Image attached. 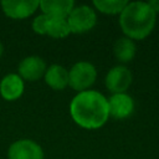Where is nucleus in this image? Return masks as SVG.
I'll list each match as a JSON object with an SVG mask.
<instances>
[{
    "label": "nucleus",
    "mask_w": 159,
    "mask_h": 159,
    "mask_svg": "<svg viewBox=\"0 0 159 159\" xmlns=\"http://www.w3.org/2000/svg\"><path fill=\"white\" fill-rule=\"evenodd\" d=\"M42 14L50 17H66L75 7V2L72 0H42L40 1V6Z\"/></svg>",
    "instance_id": "11"
},
{
    "label": "nucleus",
    "mask_w": 159,
    "mask_h": 159,
    "mask_svg": "<svg viewBox=\"0 0 159 159\" xmlns=\"http://www.w3.org/2000/svg\"><path fill=\"white\" fill-rule=\"evenodd\" d=\"M24 80L16 73L6 75L0 82V94L6 101H15L24 93Z\"/></svg>",
    "instance_id": "10"
},
{
    "label": "nucleus",
    "mask_w": 159,
    "mask_h": 159,
    "mask_svg": "<svg viewBox=\"0 0 159 159\" xmlns=\"http://www.w3.org/2000/svg\"><path fill=\"white\" fill-rule=\"evenodd\" d=\"M46 72V63L40 56H27L19 63V76L26 81H37Z\"/></svg>",
    "instance_id": "9"
},
{
    "label": "nucleus",
    "mask_w": 159,
    "mask_h": 159,
    "mask_svg": "<svg viewBox=\"0 0 159 159\" xmlns=\"http://www.w3.org/2000/svg\"><path fill=\"white\" fill-rule=\"evenodd\" d=\"M107 102L109 117H113L114 119H125L134 111V101L127 93L112 94Z\"/></svg>",
    "instance_id": "8"
},
{
    "label": "nucleus",
    "mask_w": 159,
    "mask_h": 159,
    "mask_svg": "<svg viewBox=\"0 0 159 159\" xmlns=\"http://www.w3.org/2000/svg\"><path fill=\"white\" fill-rule=\"evenodd\" d=\"M97 78L96 67L87 61L76 62L68 71V86L77 92L87 91Z\"/></svg>",
    "instance_id": "3"
},
{
    "label": "nucleus",
    "mask_w": 159,
    "mask_h": 159,
    "mask_svg": "<svg viewBox=\"0 0 159 159\" xmlns=\"http://www.w3.org/2000/svg\"><path fill=\"white\" fill-rule=\"evenodd\" d=\"M148 5L154 10L155 14L159 12V0H150V1L148 2Z\"/></svg>",
    "instance_id": "17"
},
{
    "label": "nucleus",
    "mask_w": 159,
    "mask_h": 159,
    "mask_svg": "<svg viewBox=\"0 0 159 159\" xmlns=\"http://www.w3.org/2000/svg\"><path fill=\"white\" fill-rule=\"evenodd\" d=\"M2 52H4V46H2V43L0 42V57H1V55H2Z\"/></svg>",
    "instance_id": "18"
},
{
    "label": "nucleus",
    "mask_w": 159,
    "mask_h": 159,
    "mask_svg": "<svg viewBox=\"0 0 159 159\" xmlns=\"http://www.w3.org/2000/svg\"><path fill=\"white\" fill-rule=\"evenodd\" d=\"M70 113L75 123L84 129H98L108 120L107 98L93 89L78 92L70 103Z\"/></svg>",
    "instance_id": "1"
},
{
    "label": "nucleus",
    "mask_w": 159,
    "mask_h": 159,
    "mask_svg": "<svg viewBox=\"0 0 159 159\" xmlns=\"http://www.w3.org/2000/svg\"><path fill=\"white\" fill-rule=\"evenodd\" d=\"M157 14L144 1L128 2L119 14V25L125 35L132 40L145 39L154 29Z\"/></svg>",
    "instance_id": "2"
},
{
    "label": "nucleus",
    "mask_w": 159,
    "mask_h": 159,
    "mask_svg": "<svg viewBox=\"0 0 159 159\" xmlns=\"http://www.w3.org/2000/svg\"><path fill=\"white\" fill-rule=\"evenodd\" d=\"M135 50L137 47L134 41L125 36L119 37L113 46V53L117 57V60L120 62H129L134 57Z\"/></svg>",
    "instance_id": "13"
},
{
    "label": "nucleus",
    "mask_w": 159,
    "mask_h": 159,
    "mask_svg": "<svg viewBox=\"0 0 159 159\" xmlns=\"http://www.w3.org/2000/svg\"><path fill=\"white\" fill-rule=\"evenodd\" d=\"M104 83L107 89L113 94L125 93L132 83V73L125 66H114L108 71Z\"/></svg>",
    "instance_id": "6"
},
{
    "label": "nucleus",
    "mask_w": 159,
    "mask_h": 159,
    "mask_svg": "<svg viewBox=\"0 0 159 159\" xmlns=\"http://www.w3.org/2000/svg\"><path fill=\"white\" fill-rule=\"evenodd\" d=\"M67 22L71 32L83 34L92 30L97 22V15L91 6L81 5L75 6L67 16Z\"/></svg>",
    "instance_id": "4"
},
{
    "label": "nucleus",
    "mask_w": 159,
    "mask_h": 159,
    "mask_svg": "<svg viewBox=\"0 0 159 159\" xmlns=\"http://www.w3.org/2000/svg\"><path fill=\"white\" fill-rule=\"evenodd\" d=\"M7 159H43V150L31 139H19L9 147Z\"/></svg>",
    "instance_id": "5"
},
{
    "label": "nucleus",
    "mask_w": 159,
    "mask_h": 159,
    "mask_svg": "<svg viewBox=\"0 0 159 159\" xmlns=\"http://www.w3.org/2000/svg\"><path fill=\"white\" fill-rule=\"evenodd\" d=\"M47 20H48V16L45 15V14H41V15L36 16L32 20V30L39 35H46Z\"/></svg>",
    "instance_id": "16"
},
{
    "label": "nucleus",
    "mask_w": 159,
    "mask_h": 159,
    "mask_svg": "<svg viewBox=\"0 0 159 159\" xmlns=\"http://www.w3.org/2000/svg\"><path fill=\"white\" fill-rule=\"evenodd\" d=\"M40 1L37 0H4L1 1V9L4 14L11 19H25L31 16L37 7Z\"/></svg>",
    "instance_id": "7"
},
{
    "label": "nucleus",
    "mask_w": 159,
    "mask_h": 159,
    "mask_svg": "<svg viewBox=\"0 0 159 159\" xmlns=\"http://www.w3.org/2000/svg\"><path fill=\"white\" fill-rule=\"evenodd\" d=\"M127 4H128L127 0H94L93 1V5L97 10L108 15L120 14L123 9L127 6Z\"/></svg>",
    "instance_id": "15"
},
{
    "label": "nucleus",
    "mask_w": 159,
    "mask_h": 159,
    "mask_svg": "<svg viewBox=\"0 0 159 159\" xmlns=\"http://www.w3.org/2000/svg\"><path fill=\"white\" fill-rule=\"evenodd\" d=\"M45 82L52 89L61 91L68 84V71L61 65H51L46 68Z\"/></svg>",
    "instance_id": "12"
},
{
    "label": "nucleus",
    "mask_w": 159,
    "mask_h": 159,
    "mask_svg": "<svg viewBox=\"0 0 159 159\" xmlns=\"http://www.w3.org/2000/svg\"><path fill=\"white\" fill-rule=\"evenodd\" d=\"M71 34L66 17H50L47 20L46 35L55 39H63Z\"/></svg>",
    "instance_id": "14"
}]
</instances>
